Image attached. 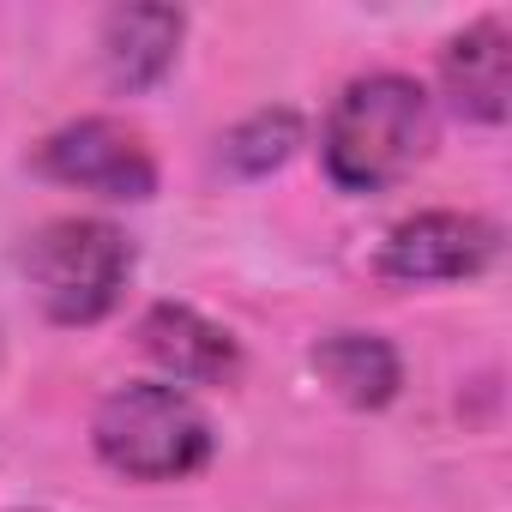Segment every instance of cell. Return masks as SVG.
<instances>
[{
	"label": "cell",
	"mask_w": 512,
	"mask_h": 512,
	"mask_svg": "<svg viewBox=\"0 0 512 512\" xmlns=\"http://www.w3.org/2000/svg\"><path fill=\"white\" fill-rule=\"evenodd\" d=\"M440 85L452 97V109L464 121H506L512 103V49H506V25L500 19H476L470 31H458L440 55Z\"/></svg>",
	"instance_id": "7"
},
{
	"label": "cell",
	"mask_w": 512,
	"mask_h": 512,
	"mask_svg": "<svg viewBox=\"0 0 512 512\" xmlns=\"http://www.w3.org/2000/svg\"><path fill=\"white\" fill-rule=\"evenodd\" d=\"M428 139H434L428 91L404 73H368L344 85V97L332 103L320 151H326V175L344 193H380L416 169Z\"/></svg>",
	"instance_id": "1"
},
{
	"label": "cell",
	"mask_w": 512,
	"mask_h": 512,
	"mask_svg": "<svg viewBox=\"0 0 512 512\" xmlns=\"http://www.w3.org/2000/svg\"><path fill=\"white\" fill-rule=\"evenodd\" d=\"M19 266L55 326H97L133 278V247L103 217H55L25 235Z\"/></svg>",
	"instance_id": "3"
},
{
	"label": "cell",
	"mask_w": 512,
	"mask_h": 512,
	"mask_svg": "<svg viewBox=\"0 0 512 512\" xmlns=\"http://www.w3.org/2000/svg\"><path fill=\"white\" fill-rule=\"evenodd\" d=\"M314 374L350 410H386L404 386V362L380 332H332L314 344Z\"/></svg>",
	"instance_id": "9"
},
{
	"label": "cell",
	"mask_w": 512,
	"mask_h": 512,
	"mask_svg": "<svg viewBox=\"0 0 512 512\" xmlns=\"http://www.w3.org/2000/svg\"><path fill=\"white\" fill-rule=\"evenodd\" d=\"M139 344H145V356L169 374V386H175V380H181V386H223V380H235V368H241L235 338H229L217 320H205V314H193V308H181V302H157V308L139 320Z\"/></svg>",
	"instance_id": "6"
},
{
	"label": "cell",
	"mask_w": 512,
	"mask_h": 512,
	"mask_svg": "<svg viewBox=\"0 0 512 512\" xmlns=\"http://www.w3.org/2000/svg\"><path fill=\"white\" fill-rule=\"evenodd\" d=\"M494 260V229L482 217L464 211H422L410 223H398L380 247V278L422 290V284H458L476 278Z\"/></svg>",
	"instance_id": "5"
},
{
	"label": "cell",
	"mask_w": 512,
	"mask_h": 512,
	"mask_svg": "<svg viewBox=\"0 0 512 512\" xmlns=\"http://www.w3.org/2000/svg\"><path fill=\"white\" fill-rule=\"evenodd\" d=\"M91 440H97V458L133 482H181L211 458L205 410L169 380L115 386L91 416Z\"/></svg>",
	"instance_id": "2"
},
{
	"label": "cell",
	"mask_w": 512,
	"mask_h": 512,
	"mask_svg": "<svg viewBox=\"0 0 512 512\" xmlns=\"http://www.w3.org/2000/svg\"><path fill=\"white\" fill-rule=\"evenodd\" d=\"M302 145V121L290 109H260V115H247L229 139H223V163L235 175H266L278 163H290V151Z\"/></svg>",
	"instance_id": "10"
},
{
	"label": "cell",
	"mask_w": 512,
	"mask_h": 512,
	"mask_svg": "<svg viewBox=\"0 0 512 512\" xmlns=\"http://www.w3.org/2000/svg\"><path fill=\"white\" fill-rule=\"evenodd\" d=\"M37 169L61 187L103 193V199H151L157 193V163L139 145V133H127L121 121H103V115H85L61 133H49L37 151Z\"/></svg>",
	"instance_id": "4"
},
{
	"label": "cell",
	"mask_w": 512,
	"mask_h": 512,
	"mask_svg": "<svg viewBox=\"0 0 512 512\" xmlns=\"http://www.w3.org/2000/svg\"><path fill=\"white\" fill-rule=\"evenodd\" d=\"M25 512H37V506H25Z\"/></svg>",
	"instance_id": "11"
},
{
	"label": "cell",
	"mask_w": 512,
	"mask_h": 512,
	"mask_svg": "<svg viewBox=\"0 0 512 512\" xmlns=\"http://www.w3.org/2000/svg\"><path fill=\"white\" fill-rule=\"evenodd\" d=\"M187 19L175 7H115L103 19V73L115 91H151L181 55Z\"/></svg>",
	"instance_id": "8"
}]
</instances>
